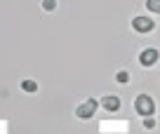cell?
<instances>
[{
	"mask_svg": "<svg viewBox=\"0 0 160 134\" xmlns=\"http://www.w3.org/2000/svg\"><path fill=\"white\" fill-rule=\"evenodd\" d=\"M134 108H137V113H139V115L148 118V115L155 113V101L151 99L148 94H139V97L134 99Z\"/></svg>",
	"mask_w": 160,
	"mask_h": 134,
	"instance_id": "cell-1",
	"label": "cell"
},
{
	"mask_svg": "<svg viewBox=\"0 0 160 134\" xmlns=\"http://www.w3.org/2000/svg\"><path fill=\"white\" fill-rule=\"evenodd\" d=\"M99 106H101L99 101H94V99H87L85 104H80L78 108H75V115H78V118H82V120H85V118H92V115L97 113V108H99Z\"/></svg>",
	"mask_w": 160,
	"mask_h": 134,
	"instance_id": "cell-2",
	"label": "cell"
},
{
	"mask_svg": "<svg viewBox=\"0 0 160 134\" xmlns=\"http://www.w3.org/2000/svg\"><path fill=\"white\" fill-rule=\"evenodd\" d=\"M132 28H134L137 33H151V31L155 28V24L148 17H134V19H132Z\"/></svg>",
	"mask_w": 160,
	"mask_h": 134,
	"instance_id": "cell-3",
	"label": "cell"
},
{
	"mask_svg": "<svg viewBox=\"0 0 160 134\" xmlns=\"http://www.w3.org/2000/svg\"><path fill=\"white\" fill-rule=\"evenodd\" d=\"M155 61H158V50H153V47H146V50H141V54H139V64L144 66V68L153 66Z\"/></svg>",
	"mask_w": 160,
	"mask_h": 134,
	"instance_id": "cell-4",
	"label": "cell"
},
{
	"mask_svg": "<svg viewBox=\"0 0 160 134\" xmlns=\"http://www.w3.org/2000/svg\"><path fill=\"white\" fill-rule=\"evenodd\" d=\"M99 104L104 106L106 111H111V113H115V111L120 108V99H118L115 94H108V97H104V99H101Z\"/></svg>",
	"mask_w": 160,
	"mask_h": 134,
	"instance_id": "cell-5",
	"label": "cell"
},
{
	"mask_svg": "<svg viewBox=\"0 0 160 134\" xmlns=\"http://www.w3.org/2000/svg\"><path fill=\"white\" fill-rule=\"evenodd\" d=\"M21 89L33 94V92H38V82H35V80H21Z\"/></svg>",
	"mask_w": 160,
	"mask_h": 134,
	"instance_id": "cell-6",
	"label": "cell"
},
{
	"mask_svg": "<svg viewBox=\"0 0 160 134\" xmlns=\"http://www.w3.org/2000/svg\"><path fill=\"white\" fill-rule=\"evenodd\" d=\"M146 7H148V12L160 14V0H146Z\"/></svg>",
	"mask_w": 160,
	"mask_h": 134,
	"instance_id": "cell-7",
	"label": "cell"
},
{
	"mask_svg": "<svg viewBox=\"0 0 160 134\" xmlns=\"http://www.w3.org/2000/svg\"><path fill=\"white\" fill-rule=\"evenodd\" d=\"M115 80H118L120 85L130 82V73H127V71H118V73H115Z\"/></svg>",
	"mask_w": 160,
	"mask_h": 134,
	"instance_id": "cell-8",
	"label": "cell"
},
{
	"mask_svg": "<svg viewBox=\"0 0 160 134\" xmlns=\"http://www.w3.org/2000/svg\"><path fill=\"white\" fill-rule=\"evenodd\" d=\"M57 7V0H42V10L45 12H54Z\"/></svg>",
	"mask_w": 160,
	"mask_h": 134,
	"instance_id": "cell-9",
	"label": "cell"
},
{
	"mask_svg": "<svg viewBox=\"0 0 160 134\" xmlns=\"http://www.w3.org/2000/svg\"><path fill=\"white\" fill-rule=\"evenodd\" d=\"M144 127H146V129H153V127H155V120H153V115L144 118Z\"/></svg>",
	"mask_w": 160,
	"mask_h": 134,
	"instance_id": "cell-10",
	"label": "cell"
}]
</instances>
